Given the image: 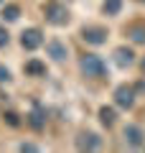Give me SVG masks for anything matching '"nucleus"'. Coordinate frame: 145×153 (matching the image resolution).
<instances>
[{
  "label": "nucleus",
  "instance_id": "obj_1",
  "mask_svg": "<svg viewBox=\"0 0 145 153\" xmlns=\"http://www.w3.org/2000/svg\"><path fill=\"white\" fill-rule=\"evenodd\" d=\"M79 69H81V74L89 76V79H99V76L104 74V61L99 59V56H94V54H84L81 61H79Z\"/></svg>",
  "mask_w": 145,
  "mask_h": 153
},
{
  "label": "nucleus",
  "instance_id": "obj_2",
  "mask_svg": "<svg viewBox=\"0 0 145 153\" xmlns=\"http://www.w3.org/2000/svg\"><path fill=\"white\" fill-rule=\"evenodd\" d=\"M43 13H46V21L54 23V26H64V23L69 21V10H66L64 5H59V3H48V5L43 8Z\"/></svg>",
  "mask_w": 145,
  "mask_h": 153
},
{
  "label": "nucleus",
  "instance_id": "obj_3",
  "mask_svg": "<svg viewBox=\"0 0 145 153\" xmlns=\"http://www.w3.org/2000/svg\"><path fill=\"white\" fill-rule=\"evenodd\" d=\"M81 38H84L87 44L99 46V44L107 41V28H102V26H84L81 28Z\"/></svg>",
  "mask_w": 145,
  "mask_h": 153
},
{
  "label": "nucleus",
  "instance_id": "obj_4",
  "mask_svg": "<svg viewBox=\"0 0 145 153\" xmlns=\"http://www.w3.org/2000/svg\"><path fill=\"white\" fill-rule=\"evenodd\" d=\"M21 44H23V49H28V51L38 49V46L43 44L41 28H28V31H23V36H21Z\"/></svg>",
  "mask_w": 145,
  "mask_h": 153
},
{
  "label": "nucleus",
  "instance_id": "obj_5",
  "mask_svg": "<svg viewBox=\"0 0 145 153\" xmlns=\"http://www.w3.org/2000/svg\"><path fill=\"white\" fill-rule=\"evenodd\" d=\"M115 102H117L120 107H132V105H135L132 87H117V89H115Z\"/></svg>",
  "mask_w": 145,
  "mask_h": 153
},
{
  "label": "nucleus",
  "instance_id": "obj_6",
  "mask_svg": "<svg viewBox=\"0 0 145 153\" xmlns=\"http://www.w3.org/2000/svg\"><path fill=\"white\" fill-rule=\"evenodd\" d=\"M46 51H48V56L56 59V61H64L66 54H69V49H66L61 41H48V44H46Z\"/></svg>",
  "mask_w": 145,
  "mask_h": 153
},
{
  "label": "nucleus",
  "instance_id": "obj_7",
  "mask_svg": "<svg viewBox=\"0 0 145 153\" xmlns=\"http://www.w3.org/2000/svg\"><path fill=\"white\" fill-rule=\"evenodd\" d=\"M143 138H145V133H143V128H138V125H127L125 128V140L130 143V146H143Z\"/></svg>",
  "mask_w": 145,
  "mask_h": 153
},
{
  "label": "nucleus",
  "instance_id": "obj_8",
  "mask_svg": "<svg viewBox=\"0 0 145 153\" xmlns=\"http://www.w3.org/2000/svg\"><path fill=\"white\" fill-rule=\"evenodd\" d=\"M130 38H132V44H145V23H132L130 28H125Z\"/></svg>",
  "mask_w": 145,
  "mask_h": 153
},
{
  "label": "nucleus",
  "instance_id": "obj_9",
  "mask_svg": "<svg viewBox=\"0 0 145 153\" xmlns=\"http://www.w3.org/2000/svg\"><path fill=\"white\" fill-rule=\"evenodd\" d=\"M115 56H117V64H132L135 61V54H132V49H127V46H120L117 51H115Z\"/></svg>",
  "mask_w": 145,
  "mask_h": 153
},
{
  "label": "nucleus",
  "instance_id": "obj_10",
  "mask_svg": "<svg viewBox=\"0 0 145 153\" xmlns=\"http://www.w3.org/2000/svg\"><path fill=\"white\" fill-rule=\"evenodd\" d=\"M26 71H28V74H36V76H41L43 71H46V66H43L41 61L31 59V61H28V64H26Z\"/></svg>",
  "mask_w": 145,
  "mask_h": 153
},
{
  "label": "nucleus",
  "instance_id": "obj_11",
  "mask_svg": "<svg viewBox=\"0 0 145 153\" xmlns=\"http://www.w3.org/2000/svg\"><path fill=\"white\" fill-rule=\"evenodd\" d=\"M99 117H102V123H104V125H115V110L112 107H102V110H99Z\"/></svg>",
  "mask_w": 145,
  "mask_h": 153
},
{
  "label": "nucleus",
  "instance_id": "obj_12",
  "mask_svg": "<svg viewBox=\"0 0 145 153\" xmlns=\"http://www.w3.org/2000/svg\"><path fill=\"white\" fill-rule=\"evenodd\" d=\"M81 135H84L87 138V140H79V146L81 148H99V146H102V143H99V140H97V135H94V133H81Z\"/></svg>",
  "mask_w": 145,
  "mask_h": 153
},
{
  "label": "nucleus",
  "instance_id": "obj_13",
  "mask_svg": "<svg viewBox=\"0 0 145 153\" xmlns=\"http://www.w3.org/2000/svg\"><path fill=\"white\" fill-rule=\"evenodd\" d=\"M120 8H122L120 0H107V3H104V13H107V16H117Z\"/></svg>",
  "mask_w": 145,
  "mask_h": 153
},
{
  "label": "nucleus",
  "instance_id": "obj_14",
  "mask_svg": "<svg viewBox=\"0 0 145 153\" xmlns=\"http://www.w3.org/2000/svg\"><path fill=\"white\" fill-rule=\"evenodd\" d=\"M18 13H21L18 5H5V8H3V18H8V21H16Z\"/></svg>",
  "mask_w": 145,
  "mask_h": 153
},
{
  "label": "nucleus",
  "instance_id": "obj_15",
  "mask_svg": "<svg viewBox=\"0 0 145 153\" xmlns=\"http://www.w3.org/2000/svg\"><path fill=\"white\" fill-rule=\"evenodd\" d=\"M31 125H33V128H41V125H43V120H41V110H36V112L31 115Z\"/></svg>",
  "mask_w": 145,
  "mask_h": 153
},
{
  "label": "nucleus",
  "instance_id": "obj_16",
  "mask_svg": "<svg viewBox=\"0 0 145 153\" xmlns=\"http://www.w3.org/2000/svg\"><path fill=\"white\" fill-rule=\"evenodd\" d=\"M8 79H10V71L5 66H0V82H8Z\"/></svg>",
  "mask_w": 145,
  "mask_h": 153
},
{
  "label": "nucleus",
  "instance_id": "obj_17",
  "mask_svg": "<svg viewBox=\"0 0 145 153\" xmlns=\"http://www.w3.org/2000/svg\"><path fill=\"white\" fill-rule=\"evenodd\" d=\"M5 44H8V31L0 26V46H5Z\"/></svg>",
  "mask_w": 145,
  "mask_h": 153
},
{
  "label": "nucleus",
  "instance_id": "obj_18",
  "mask_svg": "<svg viewBox=\"0 0 145 153\" xmlns=\"http://www.w3.org/2000/svg\"><path fill=\"white\" fill-rule=\"evenodd\" d=\"M5 117H8V123H10V125H18V120H16V115H13V112L5 115Z\"/></svg>",
  "mask_w": 145,
  "mask_h": 153
},
{
  "label": "nucleus",
  "instance_id": "obj_19",
  "mask_svg": "<svg viewBox=\"0 0 145 153\" xmlns=\"http://www.w3.org/2000/svg\"><path fill=\"white\" fill-rule=\"evenodd\" d=\"M143 69H145V59H143Z\"/></svg>",
  "mask_w": 145,
  "mask_h": 153
}]
</instances>
